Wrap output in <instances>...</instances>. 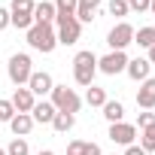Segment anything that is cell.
I'll use <instances>...</instances> for the list:
<instances>
[{
	"label": "cell",
	"instance_id": "d6a6232c",
	"mask_svg": "<svg viewBox=\"0 0 155 155\" xmlns=\"http://www.w3.org/2000/svg\"><path fill=\"white\" fill-rule=\"evenodd\" d=\"M37 155H55V152H52V149H40Z\"/></svg>",
	"mask_w": 155,
	"mask_h": 155
},
{
	"label": "cell",
	"instance_id": "30bf717a",
	"mask_svg": "<svg viewBox=\"0 0 155 155\" xmlns=\"http://www.w3.org/2000/svg\"><path fill=\"white\" fill-rule=\"evenodd\" d=\"M137 107L140 110H155V76L140 82V91H137Z\"/></svg>",
	"mask_w": 155,
	"mask_h": 155
},
{
	"label": "cell",
	"instance_id": "484cf974",
	"mask_svg": "<svg viewBox=\"0 0 155 155\" xmlns=\"http://www.w3.org/2000/svg\"><path fill=\"white\" fill-rule=\"evenodd\" d=\"M107 12H110V15H116V18H125L131 9H128L125 0H110V3H107Z\"/></svg>",
	"mask_w": 155,
	"mask_h": 155
},
{
	"label": "cell",
	"instance_id": "4fadbf2b",
	"mask_svg": "<svg viewBox=\"0 0 155 155\" xmlns=\"http://www.w3.org/2000/svg\"><path fill=\"white\" fill-rule=\"evenodd\" d=\"M55 107H52V101H37L34 104V110H31V119H34V125L40 122V125H52V119H55Z\"/></svg>",
	"mask_w": 155,
	"mask_h": 155
},
{
	"label": "cell",
	"instance_id": "7402d4cb",
	"mask_svg": "<svg viewBox=\"0 0 155 155\" xmlns=\"http://www.w3.org/2000/svg\"><path fill=\"white\" fill-rule=\"evenodd\" d=\"M85 104H88V107H104V104H107V91L97 88V85H88V91H85Z\"/></svg>",
	"mask_w": 155,
	"mask_h": 155
},
{
	"label": "cell",
	"instance_id": "44dd1931",
	"mask_svg": "<svg viewBox=\"0 0 155 155\" xmlns=\"http://www.w3.org/2000/svg\"><path fill=\"white\" fill-rule=\"evenodd\" d=\"M73 125H76V116H70V113H55V119H52V128L58 134H67Z\"/></svg>",
	"mask_w": 155,
	"mask_h": 155
},
{
	"label": "cell",
	"instance_id": "7a4b0ae2",
	"mask_svg": "<svg viewBox=\"0 0 155 155\" xmlns=\"http://www.w3.org/2000/svg\"><path fill=\"white\" fill-rule=\"evenodd\" d=\"M25 34H28V46L37 49V52H43V55H52L55 46H58V37H55V28L52 25H37L34 21Z\"/></svg>",
	"mask_w": 155,
	"mask_h": 155
},
{
	"label": "cell",
	"instance_id": "836d02e7",
	"mask_svg": "<svg viewBox=\"0 0 155 155\" xmlns=\"http://www.w3.org/2000/svg\"><path fill=\"white\" fill-rule=\"evenodd\" d=\"M149 12H152V18H155V0H152V3H149Z\"/></svg>",
	"mask_w": 155,
	"mask_h": 155
},
{
	"label": "cell",
	"instance_id": "f1b7e54d",
	"mask_svg": "<svg viewBox=\"0 0 155 155\" xmlns=\"http://www.w3.org/2000/svg\"><path fill=\"white\" fill-rule=\"evenodd\" d=\"M149 3H152V0H131L128 9H134V12H149Z\"/></svg>",
	"mask_w": 155,
	"mask_h": 155
},
{
	"label": "cell",
	"instance_id": "5bb4252c",
	"mask_svg": "<svg viewBox=\"0 0 155 155\" xmlns=\"http://www.w3.org/2000/svg\"><path fill=\"white\" fill-rule=\"evenodd\" d=\"M149 70H152V64H149L146 58H134V61H128V67H125V73L131 76L134 82H143V79H149Z\"/></svg>",
	"mask_w": 155,
	"mask_h": 155
},
{
	"label": "cell",
	"instance_id": "277c9868",
	"mask_svg": "<svg viewBox=\"0 0 155 155\" xmlns=\"http://www.w3.org/2000/svg\"><path fill=\"white\" fill-rule=\"evenodd\" d=\"M49 97H52V107H55L58 113H70V116H76V113H79V107H82V97L76 94L73 88H67V85H55Z\"/></svg>",
	"mask_w": 155,
	"mask_h": 155
},
{
	"label": "cell",
	"instance_id": "cb8c5ba5",
	"mask_svg": "<svg viewBox=\"0 0 155 155\" xmlns=\"http://www.w3.org/2000/svg\"><path fill=\"white\" fill-rule=\"evenodd\" d=\"M6 155H31V146H28V140H25V137H15V140L6 146Z\"/></svg>",
	"mask_w": 155,
	"mask_h": 155
},
{
	"label": "cell",
	"instance_id": "e0dca14e",
	"mask_svg": "<svg viewBox=\"0 0 155 155\" xmlns=\"http://www.w3.org/2000/svg\"><path fill=\"white\" fill-rule=\"evenodd\" d=\"M55 15H58V12H55V3H49V0H43V3L34 6V21H37V25H52Z\"/></svg>",
	"mask_w": 155,
	"mask_h": 155
},
{
	"label": "cell",
	"instance_id": "8992f818",
	"mask_svg": "<svg viewBox=\"0 0 155 155\" xmlns=\"http://www.w3.org/2000/svg\"><path fill=\"white\" fill-rule=\"evenodd\" d=\"M107 43H110V52H125L131 43H134V28L128 21H119L110 34H107Z\"/></svg>",
	"mask_w": 155,
	"mask_h": 155
},
{
	"label": "cell",
	"instance_id": "ffe728a7",
	"mask_svg": "<svg viewBox=\"0 0 155 155\" xmlns=\"http://www.w3.org/2000/svg\"><path fill=\"white\" fill-rule=\"evenodd\" d=\"M34 0H12L9 6V18H21V15H34Z\"/></svg>",
	"mask_w": 155,
	"mask_h": 155
},
{
	"label": "cell",
	"instance_id": "ba28073f",
	"mask_svg": "<svg viewBox=\"0 0 155 155\" xmlns=\"http://www.w3.org/2000/svg\"><path fill=\"white\" fill-rule=\"evenodd\" d=\"M116 146H134V137H137V125L131 122H116L110 125V134H107Z\"/></svg>",
	"mask_w": 155,
	"mask_h": 155
},
{
	"label": "cell",
	"instance_id": "9a60e30c",
	"mask_svg": "<svg viewBox=\"0 0 155 155\" xmlns=\"http://www.w3.org/2000/svg\"><path fill=\"white\" fill-rule=\"evenodd\" d=\"M31 128H34L31 113H15V116L9 119V131H12L15 137H28V134H31Z\"/></svg>",
	"mask_w": 155,
	"mask_h": 155
},
{
	"label": "cell",
	"instance_id": "7c38bea8",
	"mask_svg": "<svg viewBox=\"0 0 155 155\" xmlns=\"http://www.w3.org/2000/svg\"><path fill=\"white\" fill-rule=\"evenodd\" d=\"M97 9H101V0H79V3H76V21H79V25L94 21Z\"/></svg>",
	"mask_w": 155,
	"mask_h": 155
},
{
	"label": "cell",
	"instance_id": "4dcf8cb0",
	"mask_svg": "<svg viewBox=\"0 0 155 155\" xmlns=\"http://www.w3.org/2000/svg\"><path fill=\"white\" fill-rule=\"evenodd\" d=\"M125 155H146L140 146H125Z\"/></svg>",
	"mask_w": 155,
	"mask_h": 155
},
{
	"label": "cell",
	"instance_id": "603a6c76",
	"mask_svg": "<svg viewBox=\"0 0 155 155\" xmlns=\"http://www.w3.org/2000/svg\"><path fill=\"white\" fill-rule=\"evenodd\" d=\"M140 149L149 155V152H155V125H149V128H143L140 131Z\"/></svg>",
	"mask_w": 155,
	"mask_h": 155
},
{
	"label": "cell",
	"instance_id": "9c48e42d",
	"mask_svg": "<svg viewBox=\"0 0 155 155\" xmlns=\"http://www.w3.org/2000/svg\"><path fill=\"white\" fill-rule=\"evenodd\" d=\"M28 88H31L34 97H46V94H52L55 82H52V76H49L46 70H34V73H31V79H28Z\"/></svg>",
	"mask_w": 155,
	"mask_h": 155
},
{
	"label": "cell",
	"instance_id": "52a82bcc",
	"mask_svg": "<svg viewBox=\"0 0 155 155\" xmlns=\"http://www.w3.org/2000/svg\"><path fill=\"white\" fill-rule=\"evenodd\" d=\"M128 61H131V58H128L125 52H107L104 58H97V70L107 73V76H116V73H125Z\"/></svg>",
	"mask_w": 155,
	"mask_h": 155
},
{
	"label": "cell",
	"instance_id": "1f68e13d",
	"mask_svg": "<svg viewBox=\"0 0 155 155\" xmlns=\"http://www.w3.org/2000/svg\"><path fill=\"white\" fill-rule=\"evenodd\" d=\"M146 61H149V64H155V46L149 49V58H146Z\"/></svg>",
	"mask_w": 155,
	"mask_h": 155
},
{
	"label": "cell",
	"instance_id": "6da1fadb",
	"mask_svg": "<svg viewBox=\"0 0 155 155\" xmlns=\"http://www.w3.org/2000/svg\"><path fill=\"white\" fill-rule=\"evenodd\" d=\"M94 73H97V55L91 49L76 52V58H73V79H76V85H82V88L94 85Z\"/></svg>",
	"mask_w": 155,
	"mask_h": 155
},
{
	"label": "cell",
	"instance_id": "83f0119b",
	"mask_svg": "<svg viewBox=\"0 0 155 155\" xmlns=\"http://www.w3.org/2000/svg\"><path fill=\"white\" fill-rule=\"evenodd\" d=\"M149 125H155V113H149V110H146V113H140V116H137V128L143 131V128H149Z\"/></svg>",
	"mask_w": 155,
	"mask_h": 155
},
{
	"label": "cell",
	"instance_id": "5b68a950",
	"mask_svg": "<svg viewBox=\"0 0 155 155\" xmlns=\"http://www.w3.org/2000/svg\"><path fill=\"white\" fill-rule=\"evenodd\" d=\"M55 37L61 46H76L79 43V34H82V25L76 21V15H58L55 18Z\"/></svg>",
	"mask_w": 155,
	"mask_h": 155
},
{
	"label": "cell",
	"instance_id": "2e32d148",
	"mask_svg": "<svg viewBox=\"0 0 155 155\" xmlns=\"http://www.w3.org/2000/svg\"><path fill=\"white\" fill-rule=\"evenodd\" d=\"M67 155H104L97 143H88V140H70L67 143Z\"/></svg>",
	"mask_w": 155,
	"mask_h": 155
},
{
	"label": "cell",
	"instance_id": "d6986e66",
	"mask_svg": "<svg viewBox=\"0 0 155 155\" xmlns=\"http://www.w3.org/2000/svg\"><path fill=\"white\" fill-rule=\"evenodd\" d=\"M134 43H137L140 49L149 52V49L155 46V25H152V28H140V31H134Z\"/></svg>",
	"mask_w": 155,
	"mask_h": 155
},
{
	"label": "cell",
	"instance_id": "d590c367",
	"mask_svg": "<svg viewBox=\"0 0 155 155\" xmlns=\"http://www.w3.org/2000/svg\"><path fill=\"white\" fill-rule=\"evenodd\" d=\"M125 3H131V0H125Z\"/></svg>",
	"mask_w": 155,
	"mask_h": 155
},
{
	"label": "cell",
	"instance_id": "d4e9b609",
	"mask_svg": "<svg viewBox=\"0 0 155 155\" xmlns=\"http://www.w3.org/2000/svg\"><path fill=\"white\" fill-rule=\"evenodd\" d=\"M76 3H79V0H55V12L58 15H76Z\"/></svg>",
	"mask_w": 155,
	"mask_h": 155
},
{
	"label": "cell",
	"instance_id": "4316f807",
	"mask_svg": "<svg viewBox=\"0 0 155 155\" xmlns=\"http://www.w3.org/2000/svg\"><path fill=\"white\" fill-rule=\"evenodd\" d=\"M12 116H15V107H12L9 101H0V125H3V122L9 125V119H12Z\"/></svg>",
	"mask_w": 155,
	"mask_h": 155
},
{
	"label": "cell",
	"instance_id": "3957f363",
	"mask_svg": "<svg viewBox=\"0 0 155 155\" xmlns=\"http://www.w3.org/2000/svg\"><path fill=\"white\" fill-rule=\"evenodd\" d=\"M31 73H34V61H31V55H28V52H15V55L9 58V64H6L9 82H12L15 88H21V85H28Z\"/></svg>",
	"mask_w": 155,
	"mask_h": 155
},
{
	"label": "cell",
	"instance_id": "8fae6325",
	"mask_svg": "<svg viewBox=\"0 0 155 155\" xmlns=\"http://www.w3.org/2000/svg\"><path fill=\"white\" fill-rule=\"evenodd\" d=\"M9 104L15 107V113H31V110H34V104H37V97L31 94V88H28V85H21V88H15V91H12Z\"/></svg>",
	"mask_w": 155,
	"mask_h": 155
},
{
	"label": "cell",
	"instance_id": "f546056e",
	"mask_svg": "<svg viewBox=\"0 0 155 155\" xmlns=\"http://www.w3.org/2000/svg\"><path fill=\"white\" fill-rule=\"evenodd\" d=\"M6 28H9V9L0 6V31H6Z\"/></svg>",
	"mask_w": 155,
	"mask_h": 155
},
{
	"label": "cell",
	"instance_id": "e575fe53",
	"mask_svg": "<svg viewBox=\"0 0 155 155\" xmlns=\"http://www.w3.org/2000/svg\"><path fill=\"white\" fill-rule=\"evenodd\" d=\"M0 155H6V149H0Z\"/></svg>",
	"mask_w": 155,
	"mask_h": 155
},
{
	"label": "cell",
	"instance_id": "ac0fdd59",
	"mask_svg": "<svg viewBox=\"0 0 155 155\" xmlns=\"http://www.w3.org/2000/svg\"><path fill=\"white\" fill-rule=\"evenodd\" d=\"M101 110H104V119H107L110 125H116V122H125V107H122V101H107Z\"/></svg>",
	"mask_w": 155,
	"mask_h": 155
}]
</instances>
